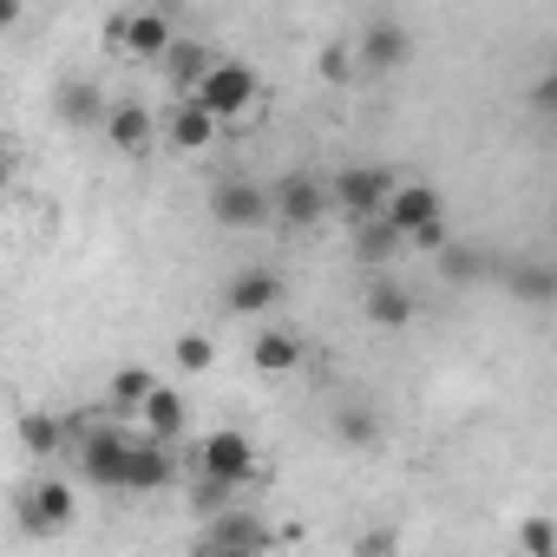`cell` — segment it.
<instances>
[{"label":"cell","mask_w":557,"mask_h":557,"mask_svg":"<svg viewBox=\"0 0 557 557\" xmlns=\"http://www.w3.org/2000/svg\"><path fill=\"white\" fill-rule=\"evenodd\" d=\"M86 466V485L92 492H125V459H132V426H112V420H92L79 426V453Z\"/></svg>","instance_id":"6da1fadb"},{"label":"cell","mask_w":557,"mask_h":557,"mask_svg":"<svg viewBox=\"0 0 557 557\" xmlns=\"http://www.w3.org/2000/svg\"><path fill=\"white\" fill-rule=\"evenodd\" d=\"M190 99H197L216 125H230V119H243L249 99H256V66H243V60H210V73L190 86Z\"/></svg>","instance_id":"7a4b0ae2"},{"label":"cell","mask_w":557,"mask_h":557,"mask_svg":"<svg viewBox=\"0 0 557 557\" xmlns=\"http://www.w3.org/2000/svg\"><path fill=\"white\" fill-rule=\"evenodd\" d=\"M14 518H21V531H27V537H60V531L79 518V492H73L66 479H34V485L21 492Z\"/></svg>","instance_id":"3957f363"},{"label":"cell","mask_w":557,"mask_h":557,"mask_svg":"<svg viewBox=\"0 0 557 557\" xmlns=\"http://www.w3.org/2000/svg\"><path fill=\"white\" fill-rule=\"evenodd\" d=\"M171 40H177V27L158 8H132V14H112L106 21V47L125 53V60H164Z\"/></svg>","instance_id":"277c9868"},{"label":"cell","mask_w":557,"mask_h":557,"mask_svg":"<svg viewBox=\"0 0 557 557\" xmlns=\"http://www.w3.org/2000/svg\"><path fill=\"white\" fill-rule=\"evenodd\" d=\"M387 190H394L387 164H348V171L329 177V210H342L348 223H361V216H374L387 203Z\"/></svg>","instance_id":"5b68a950"},{"label":"cell","mask_w":557,"mask_h":557,"mask_svg":"<svg viewBox=\"0 0 557 557\" xmlns=\"http://www.w3.org/2000/svg\"><path fill=\"white\" fill-rule=\"evenodd\" d=\"M322 210H329V184H322L315 171H289V177L269 184V216H283L289 230L322 223Z\"/></svg>","instance_id":"8992f818"},{"label":"cell","mask_w":557,"mask_h":557,"mask_svg":"<svg viewBox=\"0 0 557 557\" xmlns=\"http://www.w3.org/2000/svg\"><path fill=\"white\" fill-rule=\"evenodd\" d=\"M190 453H197V472H210V479H230V485H249V479H256V446H249V433H236V426L203 433Z\"/></svg>","instance_id":"52a82bcc"},{"label":"cell","mask_w":557,"mask_h":557,"mask_svg":"<svg viewBox=\"0 0 557 557\" xmlns=\"http://www.w3.org/2000/svg\"><path fill=\"white\" fill-rule=\"evenodd\" d=\"M210 216H216L223 230H262V223H269V184H256V177H223V184H210Z\"/></svg>","instance_id":"ba28073f"},{"label":"cell","mask_w":557,"mask_h":557,"mask_svg":"<svg viewBox=\"0 0 557 557\" xmlns=\"http://www.w3.org/2000/svg\"><path fill=\"white\" fill-rule=\"evenodd\" d=\"M381 216H387V223H394V230H400V236L413 243V236H420L426 223H440L446 210H440V190H433L426 177H407V184L394 177V190H387V203H381Z\"/></svg>","instance_id":"9c48e42d"},{"label":"cell","mask_w":557,"mask_h":557,"mask_svg":"<svg viewBox=\"0 0 557 557\" xmlns=\"http://www.w3.org/2000/svg\"><path fill=\"white\" fill-rule=\"evenodd\" d=\"M99 132H106V145H112L119 158H145V151L158 145V119H151L138 99H119V106H106Z\"/></svg>","instance_id":"30bf717a"},{"label":"cell","mask_w":557,"mask_h":557,"mask_svg":"<svg viewBox=\"0 0 557 557\" xmlns=\"http://www.w3.org/2000/svg\"><path fill=\"white\" fill-rule=\"evenodd\" d=\"M197 544H203V550H269L275 531H269L262 518H249L243 505H223V511H210V524H203Z\"/></svg>","instance_id":"8fae6325"},{"label":"cell","mask_w":557,"mask_h":557,"mask_svg":"<svg viewBox=\"0 0 557 557\" xmlns=\"http://www.w3.org/2000/svg\"><path fill=\"white\" fill-rule=\"evenodd\" d=\"M177 479V459H171V446L164 440H151V433H132V459H125V492H164Z\"/></svg>","instance_id":"7c38bea8"},{"label":"cell","mask_w":557,"mask_h":557,"mask_svg":"<svg viewBox=\"0 0 557 557\" xmlns=\"http://www.w3.org/2000/svg\"><path fill=\"white\" fill-rule=\"evenodd\" d=\"M407 60H413V34L400 21H374L355 47V66H368V73H400Z\"/></svg>","instance_id":"4fadbf2b"},{"label":"cell","mask_w":557,"mask_h":557,"mask_svg":"<svg viewBox=\"0 0 557 557\" xmlns=\"http://www.w3.org/2000/svg\"><path fill=\"white\" fill-rule=\"evenodd\" d=\"M138 433H151V440L177 446V440L190 433V400H184L177 387H151V394L138 400Z\"/></svg>","instance_id":"5bb4252c"},{"label":"cell","mask_w":557,"mask_h":557,"mask_svg":"<svg viewBox=\"0 0 557 557\" xmlns=\"http://www.w3.org/2000/svg\"><path fill=\"white\" fill-rule=\"evenodd\" d=\"M158 138H164L171 151H203V145L216 138V119H210V112H203L190 92H177V106L158 119Z\"/></svg>","instance_id":"9a60e30c"},{"label":"cell","mask_w":557,"mask_h":557,"mask_svg":"<svg viewBox=\"0 0 557 557\" xmlns=\"http://www.w3.org/2000/svg\"><path fill=\"white\" fill-rule=\"evenodd\" d=\"M223 302H230V315H262V309L283 302V275L275 269H243V275H230Z\"/></svg>","instance_id":"2e32d148"},{"label":"cell","mask_w":557,"mask_h":557,"mask_svg":"<svg viewBox=\"0 0 557 557\" xmlns=\"http://www.w3.org/2000/svg\"><path fill=\"white\" fill-rule=\"evenodd\" d=\"M361 309H368L374 329H407L413 322V289L400 283V275H374L368 296H361Z\"/></svg>","instance_id":"e0dca14e"},{"label":"cell","mask_w":557,"mask_h":557,"mask_svg":"<svg viewBox=\"0 0 557 557\" xmlns=\"http://www.w3.org/2000/svg\"><path fill=\"white\" fill-rule=\"evenodd\" d=\"M53 112H60V125L86 132V125L106 119V92H99L92 79H60V86H53Z\"/></svg>","instance_id":"ac0fdd59"},{"label":"cell","mask_w":557,"mask_h":557,"mask_svg":"<svg viewBox=\"0 0 557 557\" xmlns=\"http://www.w3.org/2000/svg\"><path fill=\"white\" fill-rule=\"evenodd\" d=\"M302 335L296 329H269V335H256L249 342V361H256V374H296L302 368Z\"/></svg>","instance_id":"d6986e66"},{"label":"cell","mask_w":557,"mask_h":557,"mask_svg":"<svg viewBox=\"0 0 557 557\" xmlns=\"http://www.w3.org/2000/svg\"><path fill=\"white\" fill-rule=\"evenodd\" d=\"M400 249H407V236H400V230H394V223H387L381 210L355 223V256H361V262H374V269H387V262H394Z\"/></svg>","instance_id":"ffe728a7"},{"label":"cell","mask_w":557,"mask_h":557,"mask_svg":"<svg viewBox=\"0 0 557 557\" xmlns=\"http://www.w3.org/2000/svg\"><path fill=\"white\" fill-rule=\"evenodd\" d=\"M505 296H518L524 309H544L557 296V269L550 262H511L505 269Z\"/></svg>","instance_id":"44dd1931"},{"label":"cell","mask_w":557,"mask_h":557,"mask_svg":"<svg viewBox=\"0 0 557 557\" xmlns=\"http://www.w3.org/2000/svg\"><path fill=\"white\" fill-rule=\"evenodd\" d=\"M433 256H440V275H446L453 289H472V283H485V269H492V256H485L479 243H440Z\"/></svg>","instance_id":"7402d4cb"},{"label":"cell","mask_w":557,"mask_h":557,"mask_svg":"<svg viewBox=\"0 0 557 557\" xmlns=\"http://www.w3.org/2000/svg\"><path fill=\"white\" fill-rule=\"evenodd\" d=\"M158 66L171 73V86H177V92H190V86H197V79L210 73V53H203V47H197L190 34H177V40L164 47V60H158Z\"/></svg>","instance_id":"603a6c76"},{"label":"cell","mask_w":557,"mask_h":557,"mask_svg":"<svg viewBox=\"0 0 557 557\" xmlns=\"http://www.w3.org/2000/svg\"><path fill=\"white\" fill-rule=\"evenodd\" d=\"M151 387H158V374H151L145 361H132V368H119V374L106 381V407H112V413H138V400H145Z\"/></svg>","instance_id":"cb8c5ba5"},{"label":"cell","mask_w":557,"mask_h":557,"mask_svg":"<svg viewBox=\"0 0 557 557\" xmlns=\"http://www.w3.org/2000/svg\"><path fill=\"white\" fill-rule=\"evenodd\" d=\"M21 446L34 453V459H60L66 453V420H53V413H21Z\"/></svg>","instance_id":"d4e9b609"},{"label":"cell","mask_w":557,"mask_h":557,"mask_svg":"<svg viewBox=\"0 0 557 557\" xmlns=\"http://www.w3.org/2000/svg\"><path fill=\"white\" fill-rule=\"evenodd\" d=\"M335 440L355 446V453H374V446H381V413H374V407H342V413H335Z\"/></svg>","instance_id":"484cf974"},{"label":"cell","mask_w":557,"mask_h":557,"mask_svg":"<svg viewBox=\"0 0 557 557\" xmlns=\"http://www.w3.org/2000/svg\"><path fill=\"white\" fill-rule=\"evenodd\" d=\"M236 498H243V485L210 479V472H197V485H190V511H197V518H210V511H223V505H236Z\"/></svg>","instance_id":"4316f807"},{"label":"cell","mask_w":557,"mask_h":557,"mask_svg":"<svg viewBox=\"0 0 557 557\" xmlns=\"http://www.w3.org/2000/svg\"><path fill=\"white\" fill-rule=\"evenodd\" d=\"M171 361H177L184 374H203V368L216 361V342H210V335H177V342H171Z\"/></svg>","instance_id":"83f0119b"},{"label":"cell","mask_w":557,"mask_h":557,"mask_svg":"<svg viewBox=\"0 0 557 557\" xmlns=\"http://www.w3.org/2000/svg\"><path fill=\"white\" fill-rule=\"evenodd\" d=\"M322 79H329V86H348V79H355V53H348V40H335V47L322 53Z\"/></svg>","instance_id":"f1b7e54d"},{"label":"cell","mask_w":557,"mask_h":557,"mask_svg":"<svg viewBox=\"0 0 557 557\" xmlns=\"http://www.w3.org/2000/svg\"><path fill=\"white\" fill-rule=\"evenodd\" d=\"M518 537H524V550H531V557H550V550H557L550 518H524V531H518Z\"/></svg>","instance_id":"f546056e"},{"label":"cell","mask_w":557,"mask_h":557,"mask_svg":"<svg viewBox=\"0 0 557 557\" xmlns=\"http://www.w3.org/2000/svg\"><path fill=\"white\" fill-rule=\"evenodd\" d=\"M531 106H537V112H544V119H550V112H557V79H550V73H544V79H537V86H531Z\"/></svg>","instance_id":"4dcf8cb0"},{"label":"cell","mask_w":557,"mask_h":557,"mask_svg":"<svg viewBox=\"0 0 557 557\" xmlns=\"http://www.w3.org/2000/svg\"><path fill=\"white\" fill-rule=\"evenodd\" d=\"M394 544H400V537H394V531H368V537H361V544H355V550H361V557H381V550H394Z\"/></svg>","instance_id":"1f68e13d"},{"label":"cell","mask_w":557,"mask_h":557,"mask_svg":"<svg viewBox=\"0 0 557 557\" xmlns=\"http://www.w3.org/2000/svg\"><path fill=\"white\" fill-rule=\"evenodd\" d=\"M14 21H21V0H0V34H8Z\"/></svg>","instance_id":"d6a6232c"},{"label":"cell","mask_w":557,"mask_h":557,"mask_svg":"<svg viewBox=\"0 0 557 557\" xmlns=\"http://www.w3.org/2000/svg\"><path fill=\"white\" fill-rule=\"evenodd\" d=\"M8 177H14V158H8V151H0V190H8Z\"/></svg>","instance_id":"836d02e7"}]
</instances>
